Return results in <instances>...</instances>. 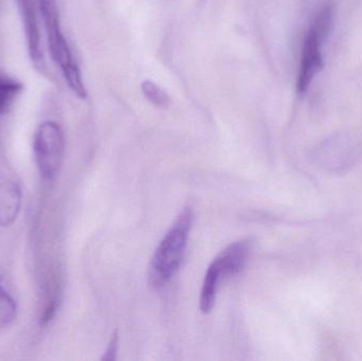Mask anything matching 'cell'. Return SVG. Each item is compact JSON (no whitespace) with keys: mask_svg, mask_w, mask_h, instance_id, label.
Instances as JSON below:
<instances>
[{"mask_svg":"<svg viewBox=\"0 0 362 361\" xmlns=\"http://www.w3.org/2000/svg\"><path fill=\"white\" fill-rule=\"evenodd\" d=\"M38 11L44 23L49 51L53 61L61 69L64 78L74 95L80 99L87 97L80 67L72 54L71 49L61 29L59 10L55 0H36Z\"/></svg>","mask_w":362,"mask_h":361,"instance_id":"1","label":"cell"},{"mask_svg":"<svg viewBox=\"0 0 362 361\" xmlns=\"http://www.w3.org/2000/svg\"><path fill=\"white\" fill-rule=\"evenodd\" d=\"M334 8L327 6L319 11L306 34L302 49L301 64L298 76V93L308 91L310 83L323 67L322 45L333 25Z\"/></svg>","mask_w":362,"mask_h":361,"instance_id":"3","label":"cell"},{"mask_svg":"<svg viewBox=\"0 0 362 361\" xmlns=\"http://www.w3.org/2000/svg\"><path fill=\"white\" fill-rule=\"evenodd\" d=\"M16 4L25 32L30 59L36 70L46 76L47 65L38 25L37 4L35 0H16Z\"/></svg>","mask_w":362,"mask_h":361,"instance_id":"5","label":"cell"},{"mask_svg":"<svg viewBox=\"0 0 362 361\" xmlns=\"http://www.w3.org/2000/svg\"><path fill=\"white\" fill-rule=\"evenodd\" d=\"M251 251V242L249 239L234 242L223 250L213 260L221 278L238 275L244 269Z\"/></svg>","mask_w":362,"mask_h":361,"instance_id":"6","label":"cell"},{"mask_svg":"<svg viewBox=\"0 0 362 361\" xmlns=\"http://www.w3.org/2000/svg\"><path fill=\"white\" fill-rule=\"evenodd\" d=\"M16 313V307L10 295L6 294L0 286V328L12 321Z\"/></svg>","mask_w":362,"mask_h":361,"instance_id":"11","label":"cell"},{"mask_svg":"<svg viewBox=\"0 0 362 361\" xmlns=\"http://www.w3.org/2000/svg\"><path fill=\"white\" fill-rule=\"evenodd\" d=\"M23 90V85L19 81L0 71V114L8 112Z\"/></svg>","mask_w":362,"mask_h":361,"instance_id":"9","label":"cell"},{"mask_svg":"<svg viewBox=\"0 0 362 361\" xmlns=\"http://www.w3.org/2000/svg\"><path fill=\"white\" fill-rule=\"evenodd\" d=\"M21 193L18 184L0 175V225L8 226L14 222L21 208Z\"/></svg>","mask_w":362,"mask_h":361,"instance_id":"7","label":"cell"},{"mask_svg":"<svg viewBox=\"0 0 362 361\" xmlns=\"http://www.w3.org/2000/svg\"><path fill=\"white\" fill-rule=\"evenodd\" d=\"M34 156L40 175L52 180L59 173L65 153V138L61 126L53 121L40 124L34 137Z\"/></svg>","mask_w":362,"mask_h":361,"instance_id":"4","label":"cell"},{"mask_svg":"<svg viewBox=\"0 0 362 361\" xmlns=\"http://www.w3.org/2000/svg\"><path fill=\"white\" fill-rule=\"evenodd\" d=\"M221 279L218 269L213 263H211L204 276L202 283V294H200L199 307L204 314L210 313L216 301L217 290Z\"/></svg>","mask_w":362,"mask_h":361,"instance_id":"8","label":"cell"},{"mask_svg":"<svg viewBox=\"0 0 362 361\" xmlns=\"http://www.w3.org/2000/svg\"><path fill=\"white\" fill-rule=\"evenodd\" d=\"M192 220L193 214L191 210H183L155 250L148 271V280L153 288L165 285L180 269L189 239Z\"/></svg>","mask_w":362,"mask_h":361,"instance_id":"2","label":"cell"},{"mask_svg":"<svg viewBox=\"0 0 362 361\" xmlns=\"http://www.w3.org/2000/svg\"><path fill=\"white\" fill-rule=\"evenodd\" d=\"M118 343L119 338L117 332L112 335V339H110V345H108L107 350H106L105 354H104L103 360H116L117 352H118Z\"/></svg>","mask_w":362,"mask_h":361,"instance_id":"12","label":"cell"},{"mask_svg":"<svg viewBox=\"0 0 362 361\" xmlns=\"http://www.w3.org/2000/svg\"><path fill=\"white\" fill-rule=\"evenodd\" d=\"M141 90L146 100L156 107L165 110L171 105V97L169 93L153 81H144L141 84Z\"/></svg>","mask_w":362,"mask_h":361,"instance_id":"10","label":"cell"}]
</instances>
